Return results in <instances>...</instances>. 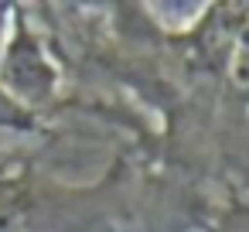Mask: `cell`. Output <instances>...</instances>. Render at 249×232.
Returning <instances> with one entry per match:
<instances>
[{
	"instance_id": "3",
	"label": "cell",
	"mask_w": 249,
	"mask_h": 232,
	"mask_svg": "<svg viewBox=\"0 0 249 232\" xmlns=\"http://www.w3.org/2000/svg\"><path fill=\"white\" fill-rule=\"evenodd\" d=\"M38 126V116L31 109H24L4 86H0V130L7 133H31Z\"/></svg>"
},
{
	"instance_id": "1",
	"label": "cell",
	"mask_w": 249,
	"mask_h": 232,
	"mask_svg": "<svg viewBox=\"0 0 249 232\" xmlns=\"http://www.w3.org/2000/svg\"><path fill=\"white\" fill-rule=\"evenodd\" d=\"M0 86L35 116L48 109L62 89V69L21 7H11L7 35L0 45Z\"/></svg>"
},
{
	"instance_id": "4",
	"label": "cell",
	"mask_w": 249,
	"mask_h": 232,
	"mask_svg": "<svg viewBox=\"0 0 249 232\" xmlns=\"http://www.w3.org/2000/svg\"><path fill=\"white\" fill-rule=\"evenodd\" d=\"M235 45H239V52L249 58V18L242 21V28H239V38H235Z\"/></svg>"
},
{
	"instance_id": "5",
	"label": "cell",
	"mask_w": 249,
	"mask_h": 232,
	"mask_svg": "<svg viewBox=\"0 0 249 232\" xmlns=\"http://www.w3.org/2000/svg\"><path fill=\"white\" fill-rule=\"evenodd\" d=\"M7 18H11V7H0V45H4V35H7Z\"/></svg>"
},
{
	"instance_id": "2",
	"label": "cell",
	"mask_w": 249,
	"mask_h": 232,
	"mask_svg": "<svg viewBox=\"0 0 249 232\" xmlns=\"http://www.w3.org/2000/svg\"><path fill=\"white\" fill-rule=\"evenodd\" d=\"M205 232H249V201L246 198H229L225 205H218L208 215Z\"/></svg>"
}]
</instances>
